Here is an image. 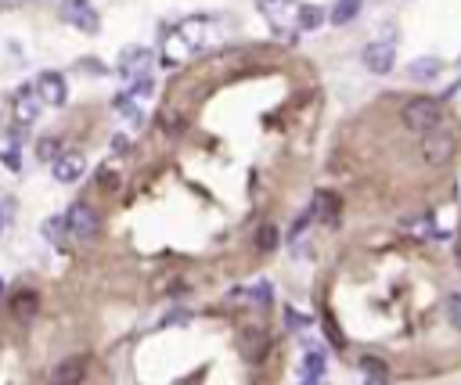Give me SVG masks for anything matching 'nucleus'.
Listing matches in <instances>:
<instances>
[{
	"label": "nucleus",
	"mask_w": 461,
	"mask_h": 385,
	"mask_svg": "<svg viewBox=\"0 0 461 385\" xmlns=\"http://www.w3.org/2000/svg\"><path fill=\"white\" fill-rule=\"evenodd\" d=\"M400 119H404L407 130L429 134V130H436V126L444 123V109H439V101H432V97H411L400 109Z\"/></svg>",
	"instance_id": "obj_1"
},
{
	"label": "nucleus",
	"mask_w": 461,
	"mask_h": 385,
	"mask_svg": "<svg viewBox=\"0 0 461 385\" xmlns=\"http://www.w3.org/2000/svg\"><path fill=\"white\" fill-rule=\"evenodd\" d=\"M458 152V137L451 130H444V126H436V130L422 134V159L429 166H447Z\"/></svg>",
	"instance_id": "obj_2"
},
{
	"label": "nucleus",
	"mask_w": 461,
	"mask_h": 385,
	"mask_svg": "<svg viewBox=\"0 0 461 385\" xmlns=\"http://www.w3.org/2000/svg\"><path fill=\"white\" fill-rule=\"evenodd\" d=\"M65 227H69L72 238H79V242H94L101 220H97V212H94L87 202H76V205H69V212H65Z\"/></svg>",
	"instance_id": "obj_3"
},
{
	"label": "nucleus",
	"mask_w": 461,
	"mask_h": 385,
	"mask_svg": "<svg viewBox=\"0 0 461 385\" xmlns=\"http://www.w3.org/2000/svg\"><path fill=\"white\" fill-rule=\"evenodd\" d=\"M61 18L69 26H76L79 33H97V8L91 0H65L61 4Z\"/></svg>",
	"instance_id": "obj_4"
},
{
	"label": "nucleus",
	"mask_w": 461,
	"mask_h": 385,
	"mask_svg": "<svg viewBox=\"0 0 461 385\" xmlns=\"http://www.w3.org/2000/svg\"><path fill=\"white\" fill-rule=\"evenodd\" d=\"M152 65H155V54L148 47H127L119 54V72L127 79H144Z\"/></svg>",
	"instance_id": "obj_5"
},
{
	"label": "nucleus",
	"mask_w": 461,
	"mask_h": 385,
	"mask_svg": "<svg viewBox=\"0 0 461 385\" xmlns=\"http://www.w3.org/2000/svg\"><path fill=\"white\" fill-rule=\"evenodd\" d=\"M260 8H263V15L270 22H274V29H281V33L296 29V15H299L296 0H260Z\"/></svg>",
	"instance_id": "obj_6"
},
{
	"label": "nucleus",
	"mask_w": 461,
	"mask_h": 385,
	"mask_svg": "<svg viewBox=\"0 0 461 385\" xmlns=\"http://www.w3.org/2000/svg\"><path fill=\"white\" fill-rule=\"evenodd\" d=\"M361 61H364V69H368V72L386 76V72L396 65V47L386 44V40H379V44H368L364 54H361Z\"/></svg>",
	"instance_id": "obj_7"
},
{
	"label": "nucleus",
	"mask_w": 461,
	"mask_h": 385,
	"mask_svg": "<svg viewBox=\"0 0 461 385\" xmlns=\"http://www.w3.org/2000/svg\"><path fill=\"white\" fill-rule=\"evenodd\" d=\"M51 166H54V180H61V184H76L83 173H87V159H83L79 152H65V155H58Z\"/></svg>",
	"instance_id": "obj_8"
},
{
	"label": "nucleus",
	"mask_w": 461,
	"mask_h": 385,
	"mask_svg": "<svg viewBox=\"0 0 461 385\" xmlns=\"http://www.w3.org/2000/svg\"><path fill=\"white\" fill-rule=\"evenodd\" d=\"M40 94L33 91V87H22L15 94V123L18 126H29V123H36V116H40Z\"/></svg>",
	"instance_id": "obj_9"
},
{
	"label": "nucleus",
	"mask_w": 461,
	"mask_h": 385,
	"mask_svg": "<svg viewBox=\"0 0 461 385\" xmlns=\"http://www.w3.org/2000/svg\"><path fill=\"white\" fill-rule=\"evenodd\" d=\"M36 91H40V101L44 104H54V109L65 104V79H61L58 72H40Z\"/></svg>",
	"instance_id": "obj_10"
},
{
	"label": "nucleus",
	"mask_w": 461,
	"mask_h": 385,
	"mask_svg": "<svg viewBox=\"0 0 461 385\" xmlns=\"http://www.w3.org/2000/svg\"><path fill=\"white\" fill-rule=\"evenodd\" d=\"M83 375H87V356H69V360H61L54 368L51 382L54 385H79Z\"/></svg>",
	"instance_id": "obj_11"
},
{
	"label": "nucleus",
	"mask_w": 461,
	"mask_h": 385,
	"mask_svg": "<svg viewBox=\"0 0 461 385\" xmlns=\"http://www.w3.org/2000/svg\"><path fill=\"white\" fill-rule=\"evenodd\" d=\"M11 313H15V320H33L36 313H40V295L36 292H15V299H11Z\"/></svg>",
	"instance_id": "obj_12"
},
{
	"label": "nucleus",
	"mask_w": 461,
	"mask_h": 385,
	"mask_svg": "<svg viewBox=\"0 0 461 385\" xmlns=\"http://www.w3.org/2000/svg\"><path fill=\"white\" fill-rule=\"evenodd\" d=\"M310 212H313V220H325V223H331L335 217H339V195H331V191H321V195L313 198Z\"/></svg>",
	"instance_id": "obj_13"
},
{
	"label": "nucleus",
	"mask_w": 461,
	"mask_h": 385,
	"mask_svg": "<svg viewBox=\"0 0 461 385\" xmlns=\"http://www.w3.org/2000/svg\"><path fill=\"white\" fill-rule=\"evenodd\" d=\"M407 72H411V79H418V83H429V79H436L439 72H444V61H439V58H414Z\"/></svg>",
	"instance_id": "obj_14"
},
{
	"label": "nucleus",
	"mask_w": 461,
	"mask_h": 385,
	"mask_svg": "<svg viewBox=\"0 0 461 385\" xmlns=\"http://www.w3.org/2000/svg\"><path fill=\"white\" fill-rule=\"evenodd\" d=\"M267 346H270V338H267L263 331H256V328L242 335V353H245L249 360H253V363H256V360H263Z\"/></svg>",
	"instance_id": "obj_15"
},
{
	"label": "nucleus",
	"mask_w": 461,
	"mask_h": 385,
	"mask_svg": "<svg viewBox=\"0 0 461 385\" xmlns=\"http://www.w3.org/2000/svg\"><path fill=\"white\" fill-rule=\"evenodd\" d=\"M325 375V353L321 349H310L306 360H303V382L299 385H318Z\"/></svg>",
	"instance_id": "obj_16"
},
{
	"label": "nucleus",
	"mask_w": 461,
	"mask_h": 385,
	"mask_svg": "<svg viewBox=\"0 0 461 385\" xmlns=\"http://www.w3.org/2000/svg\"><path fill=\"white\" fill-rule=\"evenodd\" d=\"M361 4H364V0H339V4L331 8V26L353 22V18H357V11H361Z\"/></svg>",
	"instance_id": "obj_17"
},
{
	"label": "nucleus",
	"mask_w": 461,
	"mask_h": 385,
	"mask_svg": "<svg viewBox=\"0 0 461 385\" xmlns=\"http://www.w3.org/2000/svg\"><path fill=\"white\" fill-rule=\"evenodd\" d=\"M278 242H281V234H278L274 223H263V227L256 230V252H274Z\"/></svg>",
	"instance_id": "obj_18"
},
{
	"label": "nucleus",
	"mask_w": 461,
	"mask_h": 385,
	"mask_svg": "<svg viewBox=\"0 0 461 385\" xmlns=\"http://www.w3.org/2000/svg\"><path fill=\"white\" fill-rule=\"evenodd\" d=\"M321 22H325V11L313 8V4L299 8V15H296V29H318Z\"/></svg>",
	"instance_id": "obj_19"
},
{
	"label": "nucleus",
	"mask_w": 461,
	"mask_h": 385,
	"mask_svg": "<svg viewBox=\"0 0 461 385\" xmlns=\"http://www.w3.org/2000/svg\"><path fill=\"white\" fill-rule=\"evenodd\" d=\"M58 155H61V141L58 137H44V141L36 144V159L40 162H54Z\"/></svg>",
	"instance_id": "obj_20"
},
{
	"label": "nucleus",
	"mask_w": 461,
	"mask_h": 385,
	"mask_svg": "<svg viewBox=\"0 0 461 385\" xmlns=\"http://www.w3.org/2000/svg\"><path fill=\"white\" fill-rule=\"evenodd\" d=\"M116 109L123 112V119H127L130 126H141V123H144V116H141V109H137V104H134V101H127V97H116Z\"/></svg>",
	"instance_id": "obj_21"
},
{
	"label": "nucleus",
	"mask_w": 461,
	"mask_h": 385,
	"mask_svg": "<svg viewBox=\"0 0 461 385\" xmlns=\"http://www.w3.org/2000/svg\"><path fill=\"white\" fill-rule=\"evenodd\" d=\"M447 320L461 331V292H454V295H447Z\"/></svg>",
	"instance_id": "obj_22"
},
{
	"label": "nucleus",
	"mask_w": 461,
	"mask_h": 385,
	"mask_svg": "<svg viewBox=\"0 0 461 385\" xmlns=\"http://www.w3.org/2000/svg\"><path fill=\"white\" fill-rule=\"evenodd\" d=\"M285 324H288L292 331H299V328H306V324H310V317H306V313H299V310H292V306H288V310H285Z\"/></svg>",
	"instance_id": "obj_23"
},
{
	"label": "nucleus",
	"mask_w": 461,
	"mask_h": 385,
	"mask_svg": "<svg viewBox=\"0 0 461 385\" xmlns=\"http://www.w3.org/2000/svg\"><path fill=\"white\" fill-rule=\"evenodd\" d=\"M325 331H328V338H331V342H335V346H339V349L346 346V335L339 331V324H335V320H331V317L325 320Z\"/></svg>",
	"instance_id": "obj_24"
},
{
	"label": "nucleus",
	"mask_w": 461,
	"mask_h": 385,
	"mask_svg": "<svg viewBox=\"0 0 461 385\" xmlns=\"http://www.w3.org/2000/svg\"><path fill=\"white\" fill-rule=\"evenodd\" d=\"M4 166L11 169V173H18V169H22V155H18V148H8V152H4Z\"/></svg>",
	"instance_id": "obj_25"
},
{
	"label": "nucleus",
	"mask_w": 461,
	"mask_h": 385,
	"mask_svg": "<svg viewBox=\"0 0 461 385\" xmlns=\"http://www.w3.org/2000/svg\"><path fill=\"white\" fill-rule=\"evenodd\" d=\"M361 368H364L368 375H386V363H382V360H375V356H364V360H361Z\"/></svg>",
	"instance_id": "obj_26"
},
{
	"label": "nucleus",
	"mask_w": 461,
	"mask_h": 385,
	"mask_svg": "<svg viewBox=\"0 0 461 385\" xmlns=\"http://www.w3.org/2000/svg\"><path fill=\"white\" fill-rule=\"evenodd\" d=\"M61 227H65V220H47L44 223V234H47L51 242H61Z\"/></svg>",
	"instance_id": "obj_27"
},
{
	"label": "nucleus",
	"mask_w": 461,
	"mask_h": 385,
	"mask_svg": "<svg viewBox=\"0 0 461 385\" xmlns=\"http://www.w3.org/2000/svg\"><path fill=\"white\" fill-rule=\"evenodd\" d=\"M119 184V177L112 173V169H104V173H97V187H104V191H112Z\"/></svg>",
	"instance_id": "obj_28"
},
{
	"label": "nucleus",
	"mask_w": 461,
	"mask_h": 385,
	"mask_svg": "<svg viewBox=\"0 0 461 385\" xmlns=\"http://www.w3.org/2000/svg\"><path fill=\"white\" fill-rule=\"evenodd\" d=\"M256 303H260V306L270 303V285H256Z\"/></svg>",
	"instance_id": "obj_29"
},
{
	"label": "nucleus",
	"mask_w": 461,
	"mask_h": 385,
	"mask_svg": "<svg viewBox=\"0 0 461 385\" xmlns=\"http://www.w3.org/2000/svg\"><path fill=\"white\" fill-rule=\"evenodd\" d=\"M364 385H393V382H389V378H386V375H371V378H368V382H364Z\"/></svg>",
	"instance_id": "obj_30"
},
{
	"label": "nucleus",
	"mask_w": 461,
	"mask_h": 385,
	"mask_svg": "<svg viewBox=\"0 0 461 385\" xmlns=\"http://www.w3.org/2000/svg\"><path fill=\"white\" fill-rule=\"evenodd\" d=\"M187 317H192V313H184V310H177V313H170V317H166V324H177V320H187Z\"/></svg>",
	"instance_id": "obj_31"
},
{
	"label": "nucleus",
	"mask_w": 461,
	"mask_h": 385,
	"mask_svg": "<svg viewBox=\"0 0 461 385\" xmlns=\"http://www.w3.org/2000/svg\"><path fill=\"white\" fill-rule=\"evenodd\" d=\"M4 223H8V212H4V205H0V234H4Z\"/></svg>",
	"instance_id": "obj_32"
},
{
	"label": "nucleus",
	"mask_w": 461,
	"mask_h": 385,
	"mask_svg": "<svg viewBox=\"0 0 461 385\" xmlns=\"http://www.w3.org/2000/svg\"><path fill=\"white\" fill-rule=\"evenodd\" d=\"M0 292H4V281H0Z\"/></svg>",
	"instance_id": "obj_33"
}]
</instances>
